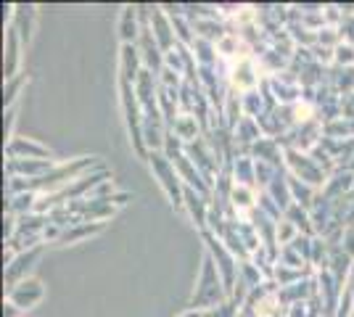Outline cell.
I'll list each match as a JSON object with an SVG mask.
<instances>
[{
  "mask_svg": "<svg viewBox=\"0 0 354 317\" xmlns=\"http://www.w3.org/2000/svg\"><path fill=\"white\" fill-rule=\"evenodd\" d=\"M230 302V294L222 283V275L214 265V259L204 251L201 259V270H198V280H196V291L191 296V309L196 312H212L222 304Z\"/></svg>",
  "mask_w": 354,
  "mask_h": 317,
  "instance_id": "cell-1",
  "label": "cell"
},
{
  "mask_svg": "<svg viewBox=\"0 0 354 317\" xmlns=\"http://www.w3.org/2000/svg\"><path fill=\"white\" fill-rule=\"evenodd\" d=\"M146 162H148V166H151V172H153L156 182H159L162 193L167 196V201H169L175 209H183L185 185H183V180H180V175H177L172 159H169L164 151H151L146 156Z\"/></svg>",
  "mask_w": 354,
  "mask_h": 317,
  "instance_id": "cell-2",
  "label": "cell"
},
{
  "mask_svg": "<svg viewBox=\"0 0 354 317\" xmlns=\"http://www.w3.org/2000/svg\"><path fill=\"white\" fill-rule=\"evenodd\" d=\"M201 241H204V251L214 259V265H217V270H220L222 283L227 288V294L233 296L236 283H238V272H241V259H238L212 230H204V233H201Z\"/></svg>",
  "mask_w": 354,
  "mask_h": 317,
  "instance_id": "cell-3",
  "label": "cell"
},
{
  "mask_svg": "<svg viewBox=\"0 0 354 317\" xmlns=\"http://www.w3.org/2000/svg\"><path fill=\"white\" fill-rule=\"evenodd\" d=\"M286 172L296 177V180L307 182L312 185L315 191H323L325 182H328V175H325V169L315 159H312V153H304V151H296V148H286Z\"/></svg>",
  "mask_w": 354,
  "mask_h": 317,
  "instance_id": "cell-4",
  "label": "cell"
},
{
  "mask_svg": "<svg viewBox=\"0 0 354 317\" xmlns=\"http://www.w3.org/2000/svg\"><path fill=\"white\" fill-rule=\"evenodd\" d=\"M262 82H265V77H262V66H259L257 56L238 59L236 64L227 66V88L233 93H238V95L257 90Z\"/></svg>",
  "mask_w": 354,
  "mask_h": 317,
  "instance_id": "cell-5",
  "label": "cell"
},
{
  "mask_svg": "<svg viewBox=\"0 0 354 317\" xmlns=\"http://www.w3.org/2000/svg\"><path fill=\"white\" fill-rule=\"evenodd\" d=\"M45 299V286L37 278H27L21 283H16L6 291V304H11L16 312H30L35 307H40Z\"/></svg>",
  "mask_w": 354,
  "mask_h": 317,
  "instance_id": "cell-6",
  "label": "cell"
},
{
  "mask_svg": "<svg viewBox=\"0 0 354 317\" xmlns=\"http://www.w3.org/2000/svg\"><path fill=\"white\" fill-rule=\"evenodd\" d=\"M265 82L278 106H296L304 101V85H301L291 72L270 75V77H265Z\"/></svg>",
  "mask_w": 354,
  "mask_h": 317,
  "instance_id": "cell-7",
  "label": "cell"
},
{
  "mask_svg": "<svg viewBox=\"0 0 354 317\" xmlns=\"http://www.w3.org/2000/svg\"><path fill=\"white\" fill-rule=\"evenodd\" d=\"M40 257H43V246H35V249H27V251H19V254L14 257V262L6 265V270H3V275H6V286L11 288V286H16V283H21V280H27L32 267L40 262Z\"/></svg>",
  "mask_w": 354,
  "mask_h": 317,
  "instance_id": "cell-8",
  "label": "cell"
},
{
  "mask_svg": "<svg viewBox=\"0 0 354 317\" xmlns=\"http://www.w3.org/2000/svg\"><path fill=\"white\" fill-rule=\"evenodd\" d=\"M53 166V159H6V175L21 180H40Z\"/></svg>",
  "mask_w": 354,
  "mask_h": 317,
  "instance_id": "cell-9",
  "label": "cell"
},
{
  "mask_svg": "<svg viewBox=\"0 0 354 317\" xmlns=\"http://www.w3.org/2000/svg\"><path fill=\"white\" fill-rule=\"evenodd\" d=\"M183 209L191 217L193 227L198 233H204L209 227V214H212V198L204 193H196L191 188H185V196H183Z\"/></svg>",
  "mask_w": 354,
  "mask_h": 317,
  "instance_id": "cell-10",
  "label": "cell"
},
{
  "mask_svg": "<svg viewBox=\"0 0 354 317\" xmlns=\"http://www.w3.org/2000/svg\"><path fill=\"white\" fill-rule=\"evenodd\" d=\"M148 27L153 32L156 43L162 48L164 53L172 50L177 46V37H175V27H172V19L169 14L164 11V6H151V19H148Z\"/></svg>",
  "mask_w": 354,
  "mask_h": 317,
  "instance_id": "cell-11",
  "label": "cell"
},
{
  "mask_svg": "<svg viewBox=\"0 0 354 317\" xmlns=\"http://www.w3.org/2000/svg\"><path fill=\"white\" fill-rule=\"evenodd\" d=\"M230 135H233V146H236V153H249L262 137V127H259V122L251 119V117H241L236 127L230 130Z\"/></svg>",
  "mask_w": 354,
  "mask_h": 317,
  "instance_id": "cell-12",
  "label": "cell"
},
{
  "mask_svg": "<svg viewBox=\"0 0 354 317\" xmlns=\"http://www.w3.org/2000/svg\"><path fill=\"white\" fill-rule=\"evenodd\" d=\"M138 50H140V59H143V66H146L148 72L162 75L164 50L159 48V43H156V37H153L151 27H143V32H140V37H138Z\"/></svg>",
  "mask_w": 354,
  "mask_h": 317,
  "instance_id": "cell-13",
  "label": "cell"
},
{
  "mask_svg": "<svg viewBox=\"0 0 354 317\" xmlns=\"http://www.w3.org/2000/svg\"><path fill=\"white\" fill-rule=\"evenodd\" d=\"M6 156L8 159H53V151L43 146L35 137H21L16 135L8 146H6Z\"/></svg>",
  "mask_w": 354,
  "mask_h": 317,
  "instance_id": "cell-14",
  "label": "cell"
},
{
  "mask_svg": "<svg viewBox=\"0 0 354 317\" xmlns=\"http://www.w3.org/2000/svg\"><path fill=\"white\" fill-rule=\"evenodd\" d=\"M320 196L325 201H341V198H349L354 196V169H336L325 188L320 191Z\"/></svg>",
  "mask_w": 354,
  "mask_h": 317,
  "instance_id": "cell-15",
  "label": "cell"
},
{
  "mask_svg": "<svg viewBox=\"0 0 354 317\" xmlns=\"http://www.w3.org/2000/svg\"><path fill=\"white\" fill-rule=\"evenodd\" d=\"M143 59L138 46H119V82L135 85L138 77L143 75Z\"/></svg>",
  "mask_w": 354,
  "mask_h": 317,
  "instance_id": "cell-16",
  "label": "cell"
},
{
  "mask_svg": "<svg viewBox=\"0 0 354 317\" xmlns=\"http://www.w3.org/2000/svg\"><path fill=\"white\" fill-rule=\"evenodd\" d=\"M21 40L11 27H6V59H3V82L21 75Z\"/></svg>",
  "mask_w": 354,
  "mask_h": 317,
  "instance_id": "cell-17",
  "label": "cell"
},
{
  "mask_svg": "<svg viewBox=\"0 0 354 317\" xmlns=\"http://www.w3.org/2000/svg\"><path fill=\"white\" fill-rule=\"evenodd\" d=\"M119 40L122 46H138V37L143 32V21L138 14V6H124L119 14Z\"/></svg>",
  "mask_w": 354,
  "mask_h": 317,
  "instance_id": "cell-18",
  "label": "cell"
},
{
  "mask_svg": "<svg viewBox=\"0 0 354 317\" xmlns=\"http://www.w3.org/2000/svg\"><path fill=\"white\" fill-rule=\"evenodd\" d=\"M230 175V180L236 185H249V188H257V162L251 159L249 153H236L230 166L225 169Z\"/></svg>",
  "mask_w": 354,
  "mask_h": 317,
  "instance_id": "cell-19",
  "label": "cell"
},
{
  "mask_svg": "<svg viewBox=\"0 0 354 317\" xmlns=\"http://www.w3.org/2000/svg\"><path fill=\"white\" fill-rule=\"evenodd\" d=\"M169 133L177 137V140H183L185 146H191V143H196L198 137L207 135V130H204V124L196 119L193 114H180L172 124H169Z\"/></svg>",
  "mask_w": 354,
  "mask_h": 317,
  "instance_id": "cell-20",
  "label": "cell"
},
{
  "mask_svg": "<svg viewBox=\"0 0 354 317\" xmlns=\"http://www.w3.org/2000/svg\"><path fill=\"white\" fill-rule=\"evenodd\" d=\"M251 159H257V162H267V164L272 166H283L286 162V146H283L278 137H262L254 148L249 151Z\"/></svg>",
  "mask_w": 354,
  "mask_h": 317,
  "instance_id": "cell-21",
  "label": "cell"
},
{
  "mask_svg": "<svg viewBox=\"0 0 354 317\" xmlns=\"http://www.w3.org/2000/svg\"><path fill=\"white\" fill-rule=\"evenodd\" d=\"M104 230H106V222H77V225L61 230V236L56 238L53 246H72V243L88 241V238L104 233Z\"/></svg>",
  "mask_w": 354,
  "mask_h": 317,
  "instance_id": "cell-22",
  "label": "cell"
},
{
  "mask_svg": "<svg viewBox=\"0 0 354 317\" xmlns=\"http://www.w3.org/2000/svg\"><path fill=\"white\" fill-rule=\"evenodd\" d=\"M35 6H16L14 11V21H11V30L19 35V40H21V46L27 48L32 43V37H35Z\"/></svg>",
  "mask_w": 354,
  "mask_h": 317,
  "instance_id": "cell-23",
  "label": "cell"
},
{
  "mask_svg": "<svg viewBox=\"0 0 354 317\" xmlns=\"http://www.w3.org/2000/svg\"><path fill=\"white\" fill-rule=\"evenodd\" d=\"M191 53H193V61H196L198 69H204V66H217V64H220L217 46H214V43H207V40H201V37H196V43L191 46Z\"/></svg>",
  "mask_w": 354,
  "mask_h": 317,
  "instance_id": "cell-24",
  "label": "cell"
},
{
  "mask_svg": "<svg viewBox=\"0 0 354 317\" xmlns=\"http://www.w3.org/2000/svg\"><path fill=\"white\" fill-rule=\"evenodd\" d=\"M283 220H288L291 225H296L299 233H304V236H315V225H312L310 209H304V206H299V204H291L288 209L283 211Z\"/></svg>",
  "mask_w": 354,
  "mask_h": 317,
  "instance_id": "cell-25",
  "label": "cell"
},
{
  "mask_svg": "<svg viewBox=\"0 0 354 317\" xmlns=\"http://www.w3.org/2000/svg\"><path fill=\"white\" fill-rule=\"evenodd\" d=\"M24 85H27V75L24 72L14 77V79H8V82H3V108H11V106L19 104V95L24 90Z\"/></svg>",
  "mask_w": 354,
  "mask_h": 317,
  "instance_id": "cell-26",
  "label": "cell"
},
{
  "mask_svg": "<svg viewBox=\"0 0 354 317\" xmlns=\"http://www.w3.org/2000/svg\"><path fill=\"white\" fill-rule=\"evenodd\" d=\"M278 265H286V267H294V270H312L304 259L294 251V246H283L278 251Z\"/></svg>",
  "mask_w": 354,
  "mask_h": 317,
  "instance_id": "cell-27",
  "label": "cell"
},
{
  "mask_svg": "<svg viewBox=\"0 0 354 317\" xmlns=\"http://www.w3.org/2000/svg\"><path fill=\"white\" fill-rule=\"evenodd\" d=\"M333 66H341V69H354V43H341L336 50H333Z\"/></svg>",
  "mask_w": 354,
  "mask_h": 317,
  "instance_id": "cell-28",
  "label": "cell"
},
{
  "mask_svg": "<svg viewBox=\"0 0 354 317\" xmlns=\"http://www.w3.org/2000/svg\"><path fill=\"white\" fill-rule=\"evenodd\" d=\"M299 236H301V233H299L296 225H291L288 220H281V222H278V246H281V249L283 246H291Z\"/></svg>",
  "mask_w": 354,
  "mask_h": 317,
  "instance_id": "cell-29",
  "label": "cell"
},
{
  "mask_svg": "<svg viewBox=\"0 0 354 317\" xmlns=\"http://www.w3.org/2000/svg\"><path fill=\"white\" fill-rule=\"evenodd\" d=\"M16 111H19V106H11V108H3V140H6V146L14 140V127H16Z\"/></svg>",
  "mask_w": 354,
  "mask_h": 317,
  "instance_id": "cell-30",
  "label": "cell"
},
{
  "mask_svg": "<svg viewBox=\"0 0 354 317\" xmlns=\"http://www.w3.org/2000/svg\"><path fill=\"white\" fill-rule=\"evenodd\" d=\"M341 249L354 259V225L344 227V236H341Z\"/></svg>",
  "mask_w": 354,
  "mask_h": 317,
  "instance_id": "cell-31",
  "label": "cell"
},
{
  "mask_svg": "<svg viewBox=\"0 0 354 317\" xmlns=\"http://www.w3.org/2000/svg\"><path fill=\"white\" fill-rule=\"evenodd\" d=\"M180 317H204V312H196V309H188V312H183Z\"/></svg>",
  "mask_w": 354,
  "mask_h": 317,
  "instance_id": "cell-32",
  "label": "cell"
},
{
  "mask_svg": "<svg viewBox=\"0 0 354 317\" xmlns=\"http://www.w3.org/2000/svg\"><path fill=\"white\" fill-rule=\"evenodd\" d=\"M349 101H352V104H354V95H349Z\"/></svg>",
  "mask_w": 354,
  "mask_h": 317,
  "instance_id": "cell-33",
  "label": "cell"
}]
</instances>
